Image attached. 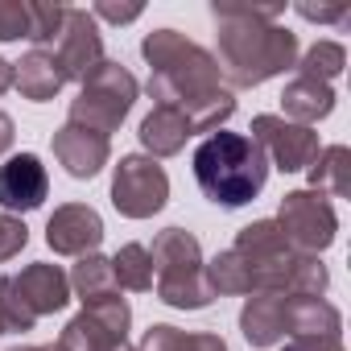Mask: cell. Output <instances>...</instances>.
I'll use <instances>...</instances> for the list:
<instances>
[{
  "label": "cell",
  "mask_w": 351,
  "mask_h": 351,
  "mask_svg": "<svg viewBox=\"0 0 351 351\" xmlns=\"http://www.w3.org/2000/svg\"><path fill=\"white\" fill-rule=\"evenodd\" d=\"M141 54L153 66L149 95L161 108H178L191 120L195 132H215L236 112V99L223 87L219 62L203 46L186 42L178 29H157V34H149L141 42Z\"/></svg>",
  "instance_id": "cell-1"
},
{
  "label": "cell",
  "mask_w": 351,
  "mask_h": 351,
  "mask_svg": "<svg viewBox=\"0 0 351 351\" xmlns=\"http://www.w3.org/2000/svg\"><path fill=\"white\" fill-rule=\"evenodd\" d=\"M285 5H232L215 0L211 17L219 25V75L232 87H261L265 79L281 75L298 58V38L285 25H273Z\"/></svg>",
  "instance_id": "cell-2"
},
{
  "label": "cell",
  "mask_w": 351,
  "mask_h": 351,
  "mask_svg": "<svg viewBox=\"0 0 351 351\" xmlns=\"http://www.w3.org/2000/svg\"><path fill=\"white\" fill-rule=\"evenodd\" d=\"M232 252L248 265L252 277V293H285V298H322L330 277L318 265V256H302L289 248V240L281 236L277 219H256L248 223Z\"/></svg>",
  "instance_id": "cell-3"
},
{
  "label": "cell",
  "mask_w": 351,
  "mask_h": 351,
  "mask_svg": "<svg viewBox=\"0 0 351 351\" xmlns=\"http://www.w3.org/2000/svg\"><path fill=\"white\" fill-rule=\"evenodd\" d=\"M195 178H199V191L215 207L232 211V207L252 203L265 191V182H269V157L261 153V145L252 136L215 128L195 149Z\"/></svg>",
  "instance_id": "cell-4"
},
{
  "label": "cell",
  "mask_w": 351,
  "mask_h": 351,
  "mask_svg": "<svg viewBox=\"0 0 351 351\" xmlns=\"http://www.w3.org/2000/svg\"><path fill=\"white\" fill-rule=\"evenodd\" d=\"M153 285H157V298L173 310H203L211 306V285H207V273H203V248L191 232L182 228H165L157 240H153Z\"/></svg>",
  "instance_id": "cell-5"
},
{
  "label": "cell",
  "mask_w": 351,
  "mask_h": 351,
  "mask_svg": "<svg viewBox=\"0 0 351 351\" xmlns=\"http://www.w3.org/2000/svg\"><path fill=\"white\" fill-rule=\"evenodd\" d=\"M71 302V277L58 265H29L0 277V330H34L42 314H58Z\"/></svg>",
  "instance_id": "cell-6"
},
{
  "label": "cell",
  "mask_w": 351,
  "mask_h": 351,
  "mask_svg": "<svg viewBox=\"0 0 351 351\" xmlns=\"http://www.w3.org/2000/svg\"><path fill=\"white\" fill-rule=\"evenodd\" d=\"M136 104V79L120 66V62H99L91 79H83V91L79 99H71V112H66V124H79V128H91L99 136L116 132L120 120L132 112Z\"/></svg>",
  "instance_id": "cell-7"
},
{
  "label": "cell",
  "mask_w": 351,
  "mask_h": 351,
  "mask_svg": "<svg viewBox=\"0 0 351 351\" xmlns=\"http://www.w3.org/2000/svg\"><path fill=\"white\" fill-rule=\"evenodd\" d=\"M277 228H281V236L289 240L293 252L318 256L322 248L335 244L339 219H335V207H330L326 195H318V191H289V195L281 199Z\"/></svg>",
  "instance_id": "cell-8"
},
{
  "label": "cell",
  "mask_w": 351,
  "mask_h": 351,
  "mask_svg": "<svg viewBox=\"0 0 351 351\" xmlns=\"http://www.w3.org/2000/svg\"><path fill=\"white\" fill-rule=\"evenodd\" d=\"M169 199V178L165 169L153 157L128 153L116 165V178H112V207L128 219H149L165 207Z\"/></svg>",
  "instance_id": "cell-9"
},
{
  "label": "cell",
  "mask_w": 351,
  "mask_h": 351,
  "mask_svg": "<svg viewBox=\"0 0 351 351\" xmlns=\"http://www.w3.org/2000/svg\"><path fill=\"white\" fill-rule=\"evenodd\" d=\"M71 285H75V293H79V302H83L87 314H95L116 339L128 335L132 310H128V302L120 298V285H116V277H112V261H104V256H95V252L79 256V265H75V273H71Z\"/></svg>",
  "instance_id": "cell-10"
},
{
  "label": "cell",
  "mask_w": 351,
  "mask_h": 351,
  "mask_svg": "<svg viewBox=\"0 0 351 351\" xmlns=\"http://www.w3.org/2000/svg\"><path fill=\"white\" fill-rule=\"evenodd\" d=\"M252 141L261 145V153L285 169V173H298V169H310V161L318 157V132L306 128V124H293L285 116H256L252 120Z\"/></svg>",
  "instance_id": "cell-11"
},
{
  "label": "cell",
  "mask_w": 351,
  "mask_h": 351,
  "mask_svg": "<svg viewBox=\"0 0 351 351\" xmlns=\"http://www.w3.org/2000/svg\"><path fill=\"white\" fill-rule=\"evenodd\" d=\"M54 66L62 71V79H91L95 66L104 62V42H99V29H95V17L87 9H66V21L54 38V50H50Z\"/></svg>",
  "instance_id": "cell-12"
},
{
  "label": "cell",
  "mask_w": 351,
  "mask_h": 351,
  "mask_svg": "<svg viewBox=\"0 0 351 351\" xmlns=\"http://www.w3.org/2000/svg\"><path fill=\"white\" fill-rule=\"evenodd\" d=\"M50 195V178L38 153H13L0 165V207L5 211H38Z\"/></svg>",
  "instance_id": "cell-13"
},
{
  "label": "cell",
  "mask_w": 351,
  "mask_h": 351,
  "mask_svg": "<svg viewBox=\"0 0 351 351\" xmlns=\"http://www.w3.org/2000/svg\"><path fill=\"white\" fill-rule=\"evenodd\" d=\"M99 240H104V219L87 203H66L46 223V244L62 256H87L99 248Z\"/></svg>",
  "instance_id": "cell-14"
},
{
  "label": "cell",
  "mask_w": 351,
  "mask_h": 351,
  "mask_svg": "<svg viewBox=\"0 0 351 351\" xmlns=\"http://www.w3.org/2000/svg\"><path fill=\"white\" fill-rule=\"evenodd\" d=\"M108 136L79 128V124H62L54 132V157L66 165L71 178H95V173L108 165Z\"/></svg>",
  "instance_id": "cell-15"
},
{
  "label": "cell",
  "mask_w": 351,
  "mask_h": 351,
  "mask_svg": "<svg viewBox=\"0 0 351 351\" xmlns=\"http://www.w3.org/2000/svg\"><path fill=\"white\" fill-rule=\"evenodd\" d=\"M285 293H252L240 310V330L252 347H273L285 339Z\"/></svg>",
  "instance_id": "cell-16"
},
{
  "label": "cell",
  "mask_w": 351,
  "mask_h": 351,
  "mask_svg": "<svg viewBox=\"0 0 351 351\" xmlns=\"http://www.w3.org/2000/svg\"><path fill=\"white\" fill-rule=\"evenodd\" d=\"M281 108H285V120L293 124H318L322 116L335 112V87L322 83V79H310V75H298L285 91H281Z\"/></svg>",
  "instance_id": "cell-17"
},
{
  "label": "cell",
  "mask_w": 351,
  "mask_h": 351,
  "mask_svg": "<svg viewBox=\"0 0 351 351\" xmlns=\"http://www.w3.org/2000/svg\"><path fill=\"white\" fill-rule=\"evenodd\" d=\"M339 310L326 298H289L285 302V335L293 339H339Z\"/></svg>",
  "instance_id": "cell-18"
},
{
  "label": "cell",
  "mask_w": 351,
  "mask_h": 351,
  "mask_svg": "<svg viewBox=\"0 0 351 351\" xmlns=\"http://www.w3.org/2000/svg\"><path fill=\"white\" fill-rule=\"evenodd\" d=\"M191 132H195V128H191V120H186L178 108H161V104H157V108L141 120V132H136V136H141V145H145V149L153 153V161H157V157L182 153V145L191 141Z\"/></svg>",
  "instance_id": "cell-19"
},
{
  "label": "cell",
  "mask_w": 351,
  "mask_h": 351,
  "mask_svg": "<svg viewBox=\"0 0 351 351\" xmlns=\"http://www.w3.org/2000/svg\"><path fill=\"white\" fill-rule=\"evenodd\" d=\"M13 83H17V91L25 95V99H34V104H46V99H54L58 91H62V71L54 66V58H50V50H29L17 66H13Z\"/></svg>",
  "instance_id": "cell-20"
},
{
  "label": "cell",
  "mask_w": 351,
  "mask_h": 351,
  "mask_svg": "<svg viewBox=\"0 0 351 351\" xmlns=\"http://www.w3.org/2000/svg\"><path fill=\"white\" fill-rule=\"evenodd\" d=\"M310 191L335 195V199L351 195V153H347V145L318 149V157L310 161Z\"/></svg>",
  "instance_id": "cell-21"
},
{
  "label": "cell",
  "mask_w": 351,
  "mask_h": 351,
  "mask_svg": "<svg viewBox=\"0 0 351 351\" xmlns=\"http://www.w3.org/2000/svg\"><path fill=\"white\" fill-rule=\"evenodd\" d=\"M141 351H228L219 335H186L178 326H149Z\"/></svg>",
  "instance_id": "cell-22"
},
{
  "label": "cell",
  "mask_w": 351,
  "mask_h": 351,
  "mask_svg": "<svg viewBox=\"0 0 351 351\" xmlns=\"http://www.w3.org/2000/svg\"><path fill=\"white\" fill-rule=\"evenodd\" d=\"M120 339L95 318V314H79V318H71L66 322V330H62V339H58V347L62 351H112Z\"/></svg>",
  "instance_id": "cell-23"
},
{
  "label": "cell",
  "mask_w": 351,
  "mask_h": 351,
  "mask_svg": "<svg viewBox=\"0 0 351 351\" xmlns=\"http://www.w3.org/2000/svg\"><path fill=\"white\" fill-rule=\"evenodd\" d=\"M112 277H116V285L136 289V293L153 289V261H149V248H145V244H124V248L112 256Z\"/></svg>",
  "instance_id": "cell-24"
},
{
  "label": "cell",
  "mask_w": 351,
  "mask_h": 351,
  "mask_svg": "<svg viewBox=\"0 0 351 351\" xmlns=\"http://www.w3.org/2000/svg\"><path fill=\"white\" fill-rule=\"evenodd\" d=\"M203 273H207V285H211V293H252V277H248V265L228 248V252H219L211 265H203Z\"/></svg>",
  "instance_id": "cell-25"
},
{
  "label": "cell",
  "mask_w": 351,
  "mask_h": 351,
  "mask_svg": "<svg viewBox=\"0 0 351 351\" xmlns=\"http://www.w3.org/2000/svg\"><path fill=\"white\" fill-rule=\"evenodd\" d=\"M343 62H347V50H343L339 42H314V46L306 50V58H302V75L330 83V79L343 71Z\"/></svg>",
  "instance_id": "cell-26"
},
{
  "label": "cell",
  "mask_w": 351,
  "mask_h": 351,
  "mask_svg": "<svg viewBox=\"0 0 351 351\" xmlns=\"http://www.w3.org/2000/svg\"><path fill=\"white\" fill-rule=\"evenodd\" d=\"M29 42H54L58 38V29H62V21H66V9L62 5H38V0H29Z\"/></svg>",
  "instance_id": "cell-27"
},
{
  "label": "cell",
  "mask_w": 351,
  "mask_h": 351,
  "mask_svg": "<svg viewBox=\"0 0 351 351\" xmlns=\"http://www.w3.org/2000/svg\"><path fill=\"white\" fill-rule=\"evenodd\" d=\"M29 0H0V42L29 38Z\"/></svg>",
  "instance_id": "cell-28"
},
{
  "label": "cell",
  "mask_w": 351,
  "mask_h": 351,
  "mask_svg": "<svg viewBox=\"0 0 351 351\" xmlns=\"http://www.w3.org/2000/svg\"><path fill=\"white\" fill-rule=\"evenodd\" d=\"M25 244H29V228H25L17 215H5V211H0V265L13 261Z\"/></svg>",
  "instance_id": "cell-29"
},
{
  "label": "cell",
  "mask_w": 351,
  "mask_h": 351,
  "mask_svg": "<svg viewBox=\"0 0 351 351\" xmlns=\"http://www.w3.org/2000/svg\"><path fill=\"white\" fill-rule=\"evenodd\" d=\"M298 13L306 21H322V25H343L351 21V5L347 0H339V5H298Z\"/></svg>",
  "instance_id": "cell-30"
},
{
  "label": "cell",
  "mask_w": 351,
  "mask_h": 351,
  "mask_svg": "<svg viewBox=\"0 0 351 351\" xmlns=\"http://www.w3.org/2000/svg\"><path fill=\"white\" fill-rule=\"evenodd\" d=\"M95 17H108V21H136V17H141V5H95Z\"/></svg>",
  "instance_id": "cell-31"
},
{
  "label": "cell",
  "mask_w": 351,
  "mask_h": 351,
  "mask_svg": "<svg viewBox=\"0 0 351 351\" xmlns=\"http://www.w3.org/2000/svg\"><path fill=\"white\" fill-rule=\"evenodd\" d=\"M285 351H343L339 339H293Z\"/></svg>",
  "instance_id": "cell-32"
},
{
  "label": "cell",
  "mask_w": 351,
  "mask_h": 351,
  "mask_svg": "<svg viewBox=\"0 0 351 351\" xmlns=\"http://www.w3.org/2000/svg\"><path fill=\"white\" fill-rule=\"evenodd\" d=\"M9 145H13V116L0 112V153H5Z\"/></svg>",
  "instance_id": "cell-33"
},
{
  "label": "cell",
  "mask_w": 351,
  "mask_h": 351,
  "mask_svg": "<svg viewBox=\"0 0 351 351\" xmlns=\"http://www.w3.org/2000/svg\"><path fill=\"white\" fill-rule=\"evenodd\" d=\"M9 87H13V66H9L5 58H0V95H5Z\"/></svg>",
  "instance_id": "cell-34"
},
{
  "label": "cell",
  "mask_w": 351,
  "mask_h": 351,
  "mask_svg": "<svg viewBox=\"0 0 351 351\" xmlns=\"http://www.w3.org/2000/svg\"><path fill=\"white\" fill-rule=\"evenodd\" d=\"M13 351H62L58 343H46V347H13Z\"/></svg>",
  "instance_id": "cell-35"
},
{
  "label": "cell",
  "mask_w": 351,
  "mask_h": 351,
  "mask_svg": "<svg viewBox=\"0 0 351 351\" xmlns=\"http://www.w3.org/2000/svg\"><path fill=\"white\" fill-rule=\"evenodd\" d=\"M0 335H5V330H0Z\"/></svg>",
  "instance_id": "cell-36"
}]
</instances>
